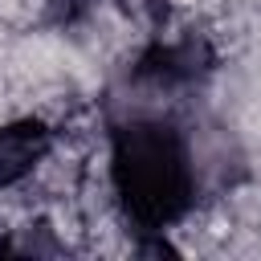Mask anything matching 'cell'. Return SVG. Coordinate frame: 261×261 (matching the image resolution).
Segmentation results:
<instances>
[{
	"label": "cell",
	"instance_id": "6da1fadb",
	"mask_svg": "<svg viewBox=\"0 0 261 261\" xmlns=\"http://www.w3.org/2000/svg\"><path fill=\"white\" fill-rule=\"evenodd\" d=\"M192 151L184 135L163 118H135L114 135V184L126 212L163 228L192 204Z\"/></svg>",
	"mask_w": 261,
	"mask_h": 261
}]
</instances>
